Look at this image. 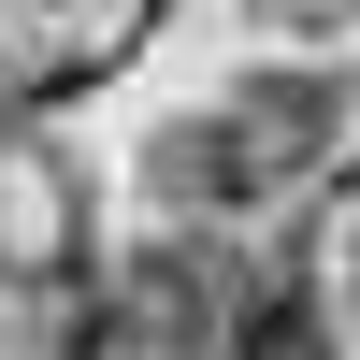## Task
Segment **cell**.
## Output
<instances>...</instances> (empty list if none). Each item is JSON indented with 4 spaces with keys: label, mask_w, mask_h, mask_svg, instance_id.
Returning a JSON list of instances; mask_svg holds the SVG:
<instances>
[{
    "label": "cell",
    "mask_w": 360,
    "mask_h": 360,
    "mask_svg": "<svg viewBox=\"0 0 360 360\" xmlns=\"http://www.w3.org/2000/svg\"><path fill=\"white\" fill-rule=\"evenodd\" d=\"M346 115H360V72H332V58L231 72L202 115H173V130L144 144V202H159V231H202V245H217V231H231V217H259V202L332 188Z\"/></svg>",
    "instance_id": "6da1fadb"
},
{
    "label": "cell",
    "mask_w": 360,
    "mask_h": 360,
    "mask_svg": "<svg viewBox=\"0 0 360 360\" xmlns=\"http://www.w3.org/2000/svg\"><path fill=\"white\" fill-rule=\"evenodd\" d=\"M72 360H317L288 288L259 274H217L202 231H159L144 274H101L72 303Z\"/></svg>",
    "instance_id": "7a4b0ae2"
},
{
    "label": "cell",
    "mask_w": 360,
    "mask_h": 360,
    "mask_svg": "<svg viewBox=\"0 0 360 360\" xmlns=\"http://www.w3.org/2000/svg\"><path fill=\"white\" fill-rule=\"evenodd\" d=\"M101 288V188H86L72 130H0V303H44V332Z\"/></svg>",
    "instance_id": "3957f363"
},
{
    "label": "cell",
    "mask_w": 360,
    "mask_h": 360,
    "mask_svg": "<svg viewBox=\"0 0 360 360\" xmlns=\"http://www.w3.org/2000/svg\"><path fill=\"white\" fill-rule=\"evenodd\" d=\"M173 29V0H0V130L72 115L86 86H115L144 44Z\"/></svg>",
    "instance_id": "277c9868"
},
{
    "label": "cell",
    "mask_w": 360,
    "mask_h": 360,
    "mask_svg": "<svg viewBox=\"0 0 360 360\" xmlns=\"http://www.w3.org/2000/svg\"><path fill=\"white\" fill-rule=\"evenodd\" d=\"M288 317H303L317 360H360V159L317 188L303 245H288Z\"/></svg>",
    "instance_id": "5b68a950"
},
{
    "label": "cell",
    "mask_w": 360,
    "mask_h": 360,
    "mask_svg": "<svg viewBox=\"0 0 360 360\" xmlns=\"http://www.w3.org/2000/svg\"><path fill=\"white\" fill-rule=\"evenodd\" d=\"M259 29H274V44H346L360 29V0H245Z\"/></svg>",
    "instance_id": "8992f818"
}]
</instances>
